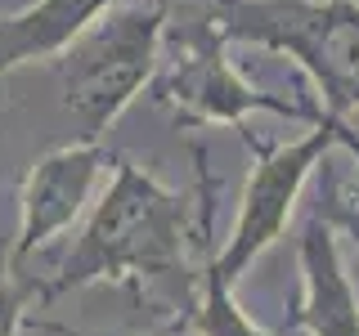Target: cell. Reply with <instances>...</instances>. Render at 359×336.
Segmentation results:
<instances>
[{
    "label": "cell",
    "mask_w": 359,
    "mask_h": 336,
    "mask_svg": "<svg viewBox=\"0 0 359 336\" xmlns=\"http://www.w3.org/2000/svg\"><path fill=\"white\" fill-rule=\"evenodd\" d=\"M207 27L287 54L319 90V112L346 121L359 108V0H198Z\"/></svg>",
    "instance_id": "cell-1"
},
{
    "label": "cell",
    "mask_w": 359,
    "mask_h": 336,
    "mask_svg": "<svg viewBox=\"0 0 359 336\" xmlns=\"http://www.w3.org/2000/svg\"><path fill=\"white\" fill-rule=\"evenodd\" d=\"M112 184L95 206L81 242L63 260L50 296L99 278H140V274H175L184 265V197L162 188L126 157H112Z\"/></svg>",
    "instance_id": "cell-2"
},
{
    "label": "cell",
    "mask_w": 359,
    "mask_h": 336,
    "mask_svg": "<svg viewBox=\"0 0 359 336\" xmlns=\"http://www.w3.org/2000/svg\"><path fill=\"white\" fill-rule=\"evenodd\" d=\"M166 14L171 0H117L54 54L63 108L81 121L86 139H99L153 81Z\"/></svg>",
    "instance_id": "cell-3"
},
{
    "label": "cell",
    "mask_w": 359,
    "mask_h": 336,
    "mask_svg": "<svg viewBox=\"0 0 359 336\" xmlns=\"http://www.w3.org/2000/svg\"><path fill=\"white\" fill-rule=\"evenodd\" d=\"M220 31L202 18L198 31H180L171 41V59H157L153 72V99L171 108L175 126H243L247 112H278L297 121H319V104L278 99L269 90H256L243 72H233L224 59Z\"/></svg>",
    "instance_id": "cell-4"
},
{
    "label": "cell",
    "mask_w": 359,
    "mask_h": 336,
    "mask_svg": "<svg viewBox=\"0 0 359 336\" xmlns=\"http://www.w3.org/2000/svg\"><path fill=\"white\" fill-rule=\"evenodd\" d=\"M337 126H341V121L319 117L306 139H292L283 148H261V144L247 139L252 153H256V166H252V179H247L238 224H233L229 242L220 246V255L207 265V287L233 291L238 274H247L256 255L287 229V216L301 197V184H306L314 166L337 148Z\"/></svg>",
    "instance_id": "cell-5"
},
{
    "label": "cell",
    "mask_w": 359,
    "mask_h": 336,
    "mask_svg": "<svg viewBox=\"0 0 359 336\" xmlns=\"http://www.w3.org/2000/svg\"><path fill=\"white\" fill-rule=\"evenodd\" d=\"M104 162H112V157L99 139H76L67 148L50 153L27 175V188H22V233L14 246V260L32 255L36 246H45L59 229H67L76 220V211L86 206L90 188H95V175L104 171Z\"/></svg>",
    "instance_id": "cell-6"
},
{
    "label": "cell",
    "mask_w": 359,
    "mask_h": 336,
    "mask_svg": "<svg viewBox=\"0 0 359 336\" xmlns=\"http://www.w3.org/2000/svg\"><path fill=\"white\" fill-rule=\"evenodd\" d=\"M301 283L306 291L283 318V332L301 328L310 336H359V296L337 255V229L323 216H310L301 233Z\"/></svg>",
    "instance_id": "cell-7"
},
{
    "label": "cell",
    "mask_w": 359,
    "mask_h": 336,
    "mask_svg": "<svg viewBox=\"0 0 359 336\" xmlns=\"http://www.w3.org/2000/svg\"><path fill=\"white\" fill-rule=\"evenodd\" d=\"M117 0H36L22 14L0 18V76L18 63L50 59L59 54L81 27H90L99 14Z\"/></svg>",
    "instance_id": "cell-8"
},
{
    "label": "cell",
    "mask_w": 359,
    "mask_h": 336,
    "mask_svg": "<svg viewBox=\"0 0 359 336\" xmlns=\"http://www.w3.org/2000/svg\"><path fill=\"white\" fill-rule=\"evenodd\" d=\"M194 323L202 336H274V332H261L247 314L233 305V296L224 287H207L202 283V305L194 309Z\"/></svg>",
    "instance_id": "cell-9"
},
{
    "label": "cell",
    "mask_w": 359,
    "mask_h": 336,
    "mask_svg": "<svg viewBox=\"0 0 359 336\" xmlns=\"http://www.w3.org/2000/svg\"><path fill=\"white\" fill-rule=\"evenodd\" d=\"M314 216H323L332 229H346L359 246V188L341 166H328V175L319 184V211Z\"/></svg>",
    "instance_id": "cell-10"
},
{
    "label": "cell",
    "mask_w": 359,
    "mask_h": 336,
    "mask_svg": "<svg viewBox=\"0 0 359 336\" xmlns=\"http://www.w3.org/2000/svg\"><path fill=\"white\" fill-rule=\"evenodd\" d=\"M27 296H32V287H14L9 278H0V336H14Z\"/></svg>",
    "instance_id": "cell-11"
},
{
    "label": "cell",
    "mask_w": 359,
    "mask_h": 336,
    "mask_svg": "<svg viewBox=\"0 0 359 336\" xmlns=\"http://www.w3.org/2000/svg\"><path fill=\"white\" fill-rule=\"evenodd\" d=\"M337 144H341V148H346V153H351L355 162H359V134H355L351 126H346V121H341V126H337Z\"/></svg>",
    "instance_id": "cell-12"
}]
</instances>
